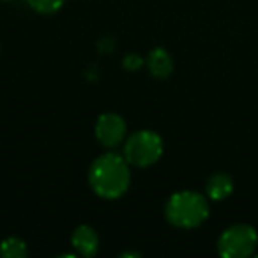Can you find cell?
<instances>
[{
	"label": "cell",
	"mask_w": 258,
	"mask_h": 258,
	"mask_svg": "<svg viewBox=\"0 0 258 258\" xmlns=\"http://www.w3.org/2000/svg\"><path fill=\"white\" fill-rule=\"evenodd\" d=\"M89 182L92 191L104 200L120 198L131 184V172L125 158L113 152L99 156L89 168Z\"/></svg>",
	"instance_id": "cell-1"
},
{
	"label": "cell",
	"mask_w": 258,
	"mask_h": 258,
	"mask_svg": "<svg viewBox=\"0 0 258 258\" xmlns=\"http://www.w3.org/2000/svg\"><path fill=\"white\" fill-rule=\"evenodd\" d=\"M209 202L204 195L197 191H179L168 198L165 216L170 225L182 230L200 226L209 218Z\"/></svg>",
	"instance_id": "cell-2"
},
{
	"label": "cell",
	"mask_w": 258,
	"mask_h": 258,
	"mask_svg": "<svg viewBox=\"0 0 258 258\" xmlns=\"http://www.w3.org/2000/svg\"><path fill=\"white\" fill-rule=\"evenodd\" d=\"M163 156V138L156 131L142 129L129 135L124 145V158L129 165L147 168Z\"/></svg>",
	"instance_id": "cell-3"
},
{
	"label": "cell",
	"mask_w": 258,
	"mask_h": 258,
	"mask_svg": "<svg viewBox=\"0 0 258 258\" xmlns=\"http://www.w3.org/2000/svg\"><path fill=\"white\" fill-rule=\"evenodd\" d=\"M258 233L251 225H233L218 239V253L223 258H246L256 249Z\"/></svg>",
	"instance_id": "cell-4"
},
{
	"label": "cell",
	"mask_w": 258,
	"mask_h": 258,
	"mask_svg": "<svg viewBox=\"0 0 258 258\" xmlns=\"http://www.w3.org/2000/svg\"><path fill=\"white\" fill-rule=\"evenodd\" d=\"M127 125L118 113H103L96 122V138L104 149H115L125 140Z\"/></svg>",
	"instance_id": "cell-5"
},
{
	"label": "cell",
	"mask_w": 258,
	"mask_h": 258,
	"mask_svg": "<svg viewBox=\"0 0 258 258\" xmlns=\"http://www.w3.org/2000/svg\"><path fill=\"white\" fill-rule=\"evenodd\" d=\"M71 244L78 254L85 258H90L97 253L99 249V237H97L96 230L89 225H80L78 228L73 232Z\"/></svg>",
	"instance_id": "cell-6"
},
{
	"label": "cell",
	"mask_w": 258,
	"mask_h": 258,
	"mask_svg": "<svg viewBox=\"0 0 258 258\" xmlns=\"http://www.w3.org/2000/svg\"><path fill=\"white\" fill-rule=\"evenodd\" d=\"M147 68L154 78H168L173 71V60L170 53L163 48H156L149 53Z\"/></svg>",
	"instance_id": "cell-7"
},
{
	"label": "cell",
	"mask_w": 258,
	"mask_h": 258,
	"mask_svg": "<svg viewBox=\"0 0 258 258\" xmlns=\"http://www.w3.org/2000/svg\"><path fill=\"white\" fill-rule=\"evenodd\" d=\"M205 191H207V197L211 198V200H214V202L225 200L233 191L232 177L226 175V173H214V175L207 180Z\"/></svg>",
	"instance_id": "cell-8"
},
{
	"label": "cell",
	"mask_w": 258,
	"mask_h": 258,
	"mask_svg": "<svg viewBox=\"0 0 258 258\" xmlns=\"http://www.w3.org/2000/svg\"><path fill=\"white\" fill-rule=\"evenodd\" d=\"M29 249H27L25 240L20 237H8L0 242V256L4 258H23L27 256Z\"/></svg>",
	"instance_id": "cell-9"
},
{
	"label": "cell",
	"mask_w": 258,
	"mask_h": 258,
	"mask_svg": "<svg viewBox=\"0 0 258 258\" xmlns=\"http://www.w3.org/2000/svg\"><path fill=\"white\" fill-rule=\"evenodd\" d=\"M27 4L39 15H53L64 6V0H27Z\"/></svg>",
	"instance_id": "cell-10"
},
{
	"label": "cell",
	"mask_w": 258,
	"mask_h": 258,
	"mask_svg": "<svg viewBox=\"0 0 258 258\" xmlns=\"http://www.w3.org/2000/svg\"><path fill=\"white\" fill-rule=\"evenodd\" d=\"M142 64H144V60H142V58L138 57V55H135V53L127 55V57L124 58V68L129 69V71H135V69H138Z\"/></svg>",
	"instance_id": "cell-11"
},
{
	"label": "cell",
	"mask_w": 258,
	"mask_h": 258,
	"mask_svg": "<svg viewBox=\"0 0 258 258\" xmlns=\"http://www.w3.org/2000/svg\"><path fill=\"white\" fill-rule=\"evenodd\" d=\"M0 2H13V0H0Z\"/></svg>",
	"instance_id": "cell-12"
}]
</instances>
